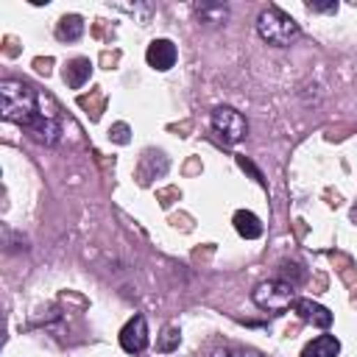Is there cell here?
<instances>
[{"instance_id":"cell-1","label":"cell","mask_w":357,"mask_h":357,"mask_svg":"<svg viewBox=\"0 0 357 357\" xmlns=\"http://www.w3.org/2000/svg\"><path fill=\"white\" fill-rule=\"evenodd\" d=\"M42 112H45V100L31 84H25L20 78H3L0 81V114L8 123L28 128Z\"/></svg>"},{"instance_id":"cell-2","label":"cell","mask_w":357,"mask_h":357,"mask_svg":"<svg viewBox=\"0 0 357 357\" xmlns=\"http://www.w3.org/2000/svg\"><path fill=\"white\" fill-rule=\"evenodd\" d=\"M257 33L271 47H287L290 42L298 39V22L279 6H268L257 17Z\"/></svg>"},{"instance_id":"cell-3","label":"cell","mask_w":357,"mask_h":357,"mask_svg":"<svg viewBox=\"0 0 357 357\" xmlns=\"http://www.w3.org/2000/svg\"><path fill=\"white\" fill-rule=\"evenodd\" d=\"M251 298L259 310H268V312L279 315V312H284L287 307L296 304V287L284 279H268V282H259L254 287Z\"/></svg>"},{"instance_id":"cell-4","label":"cell","mask_w":357,"mask_h":357,"mask_svg":"<svg viewBox=\"0 0 357 357\" xmlns=\"http://www.w3.org/2000/svg\"><path fill=\"white\" fill-rule=\"evenodd\" d=\"M209 123H212V131L218 134V139H223L226 145H234V142H240L248 134L245 117L237 109H231V106H218L212 112Z\"/></svg>"},{"instance_id":"cell-5","label":"cell","mask_w":357,"mask_h":357,"mask_svg":"<svg viewBox=\"0 0 357 357\" xmlns=\"http://www.w3.org/2000/svg\"><path fill=\"white\" fill-rule=\"evenodd\" d=\"M151 332H148V321H145V315H134V318H128V324L120 329V346H123V351H128V354H139L145 346H148V337Z\"/></svg>"},{"instance_id":"cell-6","label":"cell","mask_w":357,"mask_h":357,"mask_svg":"<svg viewBox=\"0 0 357 357\" xmlns=\"http://www.w3.org/2000/svg\"><path fill=\"white\" fill-rule=\"evenodd\" d=\"M25 131H28L31 139H36V142H42V145H56V142L61 139V126H59L53 109H45Z\"/></svg>"},{"instance_id":"cell-7","label":"cell","mask_w":357,"mask_h":357,"mask_svg":"<svg viewBox=\"0 0 357 357\" xmlns=\"http://www.w3.org/2000/svg\"><path fill=\"white\" fill-rule=\"evenodd\" d=\"M176 59H178V50H176V45H173L170 39H153V42L148 45V50H145V61H148L153 70H159V73L170 70V67L176 64Z\"/></svg>"},{"instance_id":"cell-8","label":"cell","mask_w":357,"mask_h":357,"mask_svg":"<svg viewBox=\"0 0 357 357\" xmlns=\"http://www.w3.org/2000/svg\"><path fill=\"white\" fill-rule=\"evenodd\" d=\"M293 310H296V315H298L301 321H307V324H312V326H318V329H329V326H332V312H329L324 304H318V301L296 298Z\"/></svg>"},{"instance_id":"cell-9","label":"cell","mask_w":357,"mask_h":357,"mask_svg":"<svg viewBox=\"0 0 357 357\" xmlns=\"http://www.w3.org/2000/svg\"><path fill=\"white\" fill-rule=\"evenodd\" d=\"M337 354H340V340L335 335H318L301 351V357H337Z\"/></svg>"},{"instance_id":"cell-10","label":"cell","mask_w":357,"mask_h":357,"mask_svg":"<svg viewBox=\"0 0 357 357\" xmlns=\"http://www.w3.org/2000/svg\"><path fill=\"white\" fill-rule=\"evenodd\" d=\"M231 223H234L237 234L245 237V240H257V237H262V220H259L254 212H248V209H237L234 218H231Z\"/></svg>"},{"instance_id":"cell-11","label":"cell","mask_w":357,"mask_h":357,"mask_svg":"<svg viewBox=\"0 0 357 357\" xmlns=\"http://www.w3.org/2000/svg\"><path fill=\"white\" fill-rule=\"evenodd\" d=\"M92 75V61L89 59H73L64 67V84L73 89H81Z\"/></svg>"},{"instance_id":"cell-12","label":"cell","mask_w":357,"mask_h":357,"mask_svg":"<svg viewBox=\"0 0 357 357\" xmlns=\"http://www.w3.org/2000/svg\"><path fill=\"white\" fill-rule=\"evenodd\" d=\"M195 17L204 25H223L229 20V8L223 3H201L195 6Z\"/></svg>"},{"instance_id":"cell-13","label":"cell","mask_w":357,"mask_h":357,"mask_svg":"<svg viewBox=\"0 0 357 357\" xmlns=\"http://www.w3.org/2000/svg\"><path fill=\"white\" fill-rule=\"evenodd\" d=\"M81 33H84V20L78 14H64L56 25V36L61 42H75V39H81Z\"/></svg>"},{"instance_id":"cell-14","label":"cell","mask_w":357,"mask_h":357,"mask_svg":"<svg viewBox=\"0 0 357 357\" xmlns=\"http://www.w3.org/2000/svg\"><path fill=\"white\" fill-rule=\"evenodd\" d=\"M178 343H181V332H178L176 326H167V329L162 332V337L156 340V351H162V354H167V351H173V349H178Z\"/></svg>"},{"instance_id":"cell-15","label":"cell","mask_w":357,"mask_h":357,"mask_svg":"<svg viewBox=\"0 0 357 357\" xmlns=\"http://www.w3.org/2000/svg\"><path fill=\"white\" fill-rule=\"evenodd\" d=\"M209 357H259L254 349H243V346H223V349H215Z\"/></svg>"},{"instance_id":"cell-16","label":"cell","mask_w":357,"mask_h":357,"mask_svg":"<svg viewBox=\"0 0 357 357\" xmlns=\"http://www.w3.org/2000/svg\"><path fill=\"white\" fill-rule=\"evenodd\" d=\"M109 139L117 142V145H126V142H128V126H126V123H114V126L109 128Z\"/></svg>"},{"instance_id":"cell-17","label":"cell","mask_w":357,"mask_h":357,"mask_svg":"<svg viewBox=\"0 0 357 357\" xmlns=\"http://www.w3.org/2000/svg\"><path fill=\"white\" fill-rule=\"evenodd\" d=\"M307 11H312V14H335L337 3L335 0H329V3H307Z\"/></svg>"},{"instance_id":"cell-18","label":"cell","mask_w":357,"mask_h":357,"mask_svg":"<svg viewBox=\"0 0 357 357\" xmlns=\"http://www.w3.org/2000/svg\"><path fill=\"white\" fill-rule=\"evenodd\" d=\"M296 268H298V265H290V262H284V265H282V271H284V276H287L284 282H290L293 287H296V284L304 279V273H301V271H296Z\"/></svg>"},{"instance_id":"cell-19","label":"cell","mask_w":357,"mask_h":357,"mask_svg":"<svg viewBox=\"0 0 357 357\" xmlns=\"http://www.w3.org/2000/svg\"><path fill=\"white\" fill-rule=\"evenodd\" d=\"M237 165H240V167H243V170H248V173H251V176H254V178H257V181H259V184H262V181H265V178H262V173H259V170H257V167H254V165H251V162H248V159H245V156H237Z\"/></svg>"},{"instance_id":"cell-20","label":"cell","mask_w":357,"mask_h":357,"mask_svg":"<svg viewBox=\"0 0 357 357\" xmlns=\"http://www.w3.org/2000/svg\"><path fill=\"white\" fill-rule=\"evenodd\" d=\"M349 215H351V220H354V223H357V204H354V206H351V212H349Z\"/></svg>"}]
</instances>
